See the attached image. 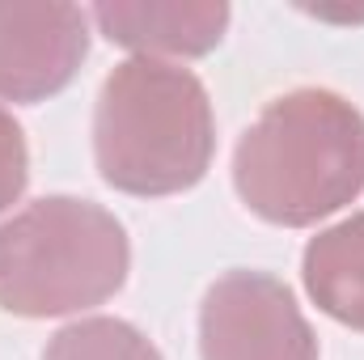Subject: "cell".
<instances>
[{
	"label": "cell",
	"mask_w": 364,
	"mask_h": 360,
	"mask_svg": "<svg viewBox=\"0 0 364 360\" xmlns=\"http://www.w3.org/2000/svg\"><path fill=\"white\" fill-rule=\"evenodd\" d=\"M43 360H161V352L123 318H81L51 335Z\"/></svg>",
	"instance_id": "obj_8"
},
{
	"label": "cell",
	"mask_w": 364,
	"mask_h": 360,
	"mask_svg": "<svg viewBox=\"0 0 364 360\" xmlns=\"http://www.w3.org/2000/svg\"><path fill=\"white\" fill-rule=\"evenodd\" d=\"M132 268L127 229L93 199L43 195L0 225V309L64 318L110 301Z\"/></svg>",
	"instance_id": "obj_3"
},
{
	"label": "cell",
	"mask_w": 364,
	"mask_h": 360,
	"mask_svg": "<svg viewBox=\"0 0 364 360\" xmlns=\"http://www.w3.org/2000/svg\"><path fill=\"white\" fill-rule=\"evenodd\" d=\"M102 34L140 55H208L229 26L225 0H106L93 9Z\"/></svg>",
	"instance_id": "obj_6"
},
{
	"label": "cell",
	"mask_w": 364,
	"mask_h": 360,
	"mask_svg": "<svg viewBox=\"0 0 364 360\" xmlns=\"http://www.w3.org/2000/svg\"><path fill=\"white\" fill-rule=\"evenodd\" d=\"M233 186L267 225H318L364 191V115L331 90L272 97L233 149Z\"/></svg>",
	"instance_id": "obj_1"
},
{
	"label": "cell",
	"mask_w": 364,
	"mask_h": 360,
	"mask_svg": "<svg viewBox=\"0 0 364 360\" xmlns=\"http://www.w3.org/2000/svg\"><path fill=\"white\" fill-rule=\"evenodd\" d=\"M90 55V17L77 4L0 0V97L43 102L60 93Z\"/></svg>",
	"instance_id": "obj_5"
},
{
	"label": "cell",
	"mask_w": 364,
	"mask_h": 360,
	"mask_svg": "<svg viewBox=\"0 0 364 360\" xmlns=\"http://www.w3.org/2000/svg\"><path fill=\"white\" fill-rule=\"evenodd\" d=\"M30 182V153L21 123L0 106V212H9Z\"/></svg>",
	"instance_id": "obj_9"
},
{
	"label": "cell",
	"mask_w": 364,
	"mask_h": 360,
	"mask_svg": "<svg viewBox=\"0 0 364 360\" xmlns=\"http://www.w3.org/2000/svg\"><path fill=\"white\" fill-rule=\"evenodd\" d=\"M199 356L318 360V335L284 280L267 271H229L199 305Z\"/></svg>",
	"instance_id": "obj_4"
},
{
	"label": "cell",
	"mask_w": 364,
	"mask_h": 360,
	"mask_svg": "<svg viewBox=\"0 0 364 360\" xmlns=\"http://www.w3.org/2000/svg\"><path fill=\"white\" fill-rule=\"evenodd\" d=\"M305 292L335 322L364 331V212L309 238L301 259Z\"/></svg>",
	"instance_id": "obj_7"
},
{
	"label": "cell",
	"mask_w": 364,
	"mask_h": 360,
	"mask_svg": "<svg viewBox=\"0 0 364 360\" xmlns=\"http://www.w3.org/2000/svg\"><path fill=\"white\" fill-rule=\"evenodd\" d=\"M216 119L203 81L149 55L123 60L93 106V162L106 186L140 199L191 191L208 174Z\"/></svg>",
	"instance_id": "obj_2"
}]
</instances>
